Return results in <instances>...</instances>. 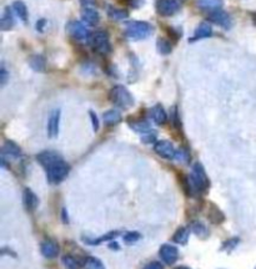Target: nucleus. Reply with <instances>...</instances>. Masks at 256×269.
Masks as SVG:
<instances>
[{"mask_svg": "<svg viewBox=\"0 0 256 269\" xmlns=\"http://www.w3.org/2000/svg\"><path fill=\"white\" fill-rule=\"evenodd\" d=\"M157 50H159V53L162 54V55H169V54L171 53V50H173L171 41L165 38L157 39Z\"/></svg>", "mask_w": 256, "mask_h": 269, "instance_id": "cd10ccee", "label": "nucleus"}, {"mask_svg": "<svg viewBox=\"0 0 256 269\" xmlns=\"http://www.w3.org/2000/svg\"><path fill=\"white\" fill-rule=\"evenodd\" d=\"M154 151L159 155L160 157L166 160H174L176 157V150L174 145L170 141L162 140V141L155 142Z\"/></svg>", "mask_w": 256, "mask_h": 269, "instance_id": "6e6552de", "label": "nucleus"}, {"mask_svg": "<svg viewBox=\"0 0 256 269\" xmlns=\"http://www.w3.org/2000/svg\"><path fill=\"white\" fill-rule=\"evenodd\" d=\"M118 236H120V232L119 231H113L109 232V233L104 234L103 237H99V238H92V239H84V242L87 244H90V246H98V244H102L104 243V242L107 241H113L114 238H117Z\"/></svg>", "mask_w": 256, "mask_h": 269, "instance_id": "5701e85b", "label": "nucleus"}, {"mask_svg": "<svg viewBox=\"0 0 256 269\" xmlns=\"http://www.w3.org/2000/svg\"><path fill=\"white\" fill-rule=\"evenodd\" d=\"M209 218L211 219V222H213V223L218 224V223H221L225 217H224L223 212H221L220 209L218 208V207L214 206V204H211L210 211H209Z\"/></svg>", "mask_w": 256, "mask_h": 269, "instance_id": "c85d7f7f", "label": "nucleus"}, {"mask_svg": "<svg viewBox=\"0 0 256 269\" xmlns=\"http://www.w3.org/2000/svg\"><path fill=\"white\" fill-rule=\"evenodd\" d=\"M14 25H15V20H14L11 9L9 8V6H6V8L4 9L1 20H0V29H1L3 31H6V30H10V29H13Z\"/></svg>", "mask_w": 256, "mask_h": 269, "instance_id": "a211bd4d", "label": "nucleus"}, {"mask_svg": "<svg viewBox=\"0 0 256 269\" xmlns=\"http://www.w3.org/2000/svg\"><path fill=\"white\" fill-rule=\"evenodd\" d=\"M8 78H9L8 71H6V69L4 68V66H1V70H0V84H1V85H5Z\"/></svg>", "mask_w": 256, "mask_h": 269, "instance_id": "4c0bfd02", "label": "nucleus"}, {"mask_svg": "<svg viewBox=\"0 0 256 269\" xmlns=\"http://www.w3.org/2000/svg\"><path fill=\"white\" fill-rule=\"evenodd\" d=\"M29 64H30L31 69H34L35 71H44L46 68V60L43 55L31 56Z\"/></svg>", "mask_w": 256, "mask_h": 269, "instance_id": "bb28decb", "label": "nucleus"}, {"mask_svg": "<svg viewBox=\"0 0 256 269\" xmlns=\"http://www.w3.org/2000/svg\"><path fill=\"white\" fill-rule=\"evenodd\" d=\"M189 179H190L193 192H205L210 186V181L206 176L205 170H204L203 165L199 162L193 166V171L189 176Z\"/></svg>", "mask_w": 256, "mask_h": 269, "instance_id": "7ed1b4c3", "label": "nucleus"}, {"mask_svg": "<svg viewBox=\"0 0 256 269\" xmlns=\"http://www.w3.org/2000/svg\"><path fill=\"white\" fill-rule=\"evenodd\" d=\"M66 31H68V34L71 38L76 39L79 41L87 40V39L90 38L89 30L80 21H71V23H69L68 26H66Z\"/></svg>", "mask_w": 256, "mask_h": 269, "instance_id": "0eeeda50", "label": "nucleus"}, {"mask_svg": "<svg viewBox=\"0 0 256 269\" xmlns=\"http://www.w3.org/2000/svg\"><path fill=\"white\" fill-rule=\"evenodd\" d=\"M196 4H198L199 8L203 9V10L213 13V11L221 9L224 1L223 0H196Z\"/></svg>", "mask_w": 256, "mask_h": 269, "instance_id": "6ab92c4d", "label": "nucleus"}, {"mask_svg": "<svg viewBox=\"0 0 256 269\" xmlns=\"http://www.w3.org/2000/svg\"><path fill=\"white\" fill-rule=\"evenodd\" d=\"M189 236H190V228L181 227V228H179L178 231L175 232V234L173 236V241L179 244H185L186 242H188Z\"/></svg>", "mask_w": 256, "mask_h": 269, "instance_id": "a878e982", "label": "nucleus"}, {"mask_svg": "<svg viewBox=\"0 0 256 269\" xmlns=\"http://www.w3.org/2000/svg\"><path fill=\"white\" fill-rule=\"evenodd\" d=\"M110 248H115V251H117V249H119V246L114 242V243H110Z\"/></svg>", "mask_w": 256, "mask_h": 269, "instance_id": "79ce46f5", "label": "nucleus"}, {"mask_svg": "<svg viewBox=\"0 0 256 269\" xmlns=\"http://www.w3.org/2000/svg\"><path fill=\"white\" fill-rule=\"evenodd\" d=\"M21 156V149L13 141H6L3 146V157L19 159Z\"/></svg>", "mask_w": 256, "mask_h": 269, "instance_id": "2eb2a0df", "label": "nucleus"}, {"mask_svg": "<svg viewBox=\"0 0 256 269\" xmlns=\"http://www.w3.org/2000/svg\"><path fill=\"white\" fill-rule=\"evenodd\" d=\"M213 36V28L209 23H201L200 25L196 28L195 33H194V36L190 39V43H194L196 40H201V39H206Z\"/></svg>", "mask_w": 256, "mask_h": 269, "instance_id": "4468645a", "label": "nucleus"}, {"mask_svg": "<svg viewBox=\"0 0 256 269\" xmlns=\"http://www.w3.org/2000/svg\"><path fill=\"white\" fill-rule=\"evenodd\" d=\"M41 254H43L45 258L53 259L55 257H58L59 254V246L56 242L51 241V239H46L41 244Z\"/></svg>", "mask_w": 256, "mask_h": 269, "instance_id": "ddd939ff", "label": "nucleus"}, {"mask_svg": "<svg viewBox=\"0 0 256 269\" xmlns=\"http://www.w3.org/2000/svg\"><path fill=\"white\" fill-rule=\"evenodd\" d=\"M81 4H83L85 8H92V5L95 4V0H81Z\"/></svg>", "mask_w": 256, "mask_h": 269, "instance_id": "a19ab883", "label": "nucleus"}, {"mask_svg": "<svg viewBox=\"0 0 256 269\" xmlns=\"http://www.w3.org/2000/svg\"><path fill=\"white\" fill-rule=\"evenodd\" d=\"M150 116H151V118L154 120L155 123H157V125H165L167 121V113L165 112L164 107H162L161 105H155L154 107L150 110Z\"/></svg>", "mask_w": 256, "mask_h": 269, "instance_id": "f3484780", "label": "nucleus"}, {"mask_svg": "<svg viewBox=\"0 0 256 269\" xmlns=\"http://www.w3.org/2000/svg\"><path fill=\"white\" fill-rule=\"evenodd\" d=\"M175 269H190V268H188V267H178V268Z\"/></svg>", "mask_w": 256, "mask_h": 269, "instance_id": "37998d69", "label": "nucleus"}, {"mask_svg": "<svg viewBox=\"0 0 256 269\" xmlns=\"http://www.w3.org/2000/svg\"><path fill=\"white\" fill-rule=\"evenodd\" d=\"M144 269H162V266L159 262H151L147 266H145Z\"/></svg>", "mask_w": 256, "mask_h": 269, "instance_id": "58836bf2", "label": "nucleus"}, {"mask_svg": "<svg viewBox=\"0 0 256 269\" xmlns=\"http://www.w3.org/2000/svg\"><path fill=\"white\" fill-rule=\"evenodd\" d=\"M45 171L49 183L58 184L60 183V182H63L64 179L68 177L70 167H69V165L61 159L59 160V161H56L55 164L51 165V166H49L48 169H45Z\"/></svg>", "mask_w": 256, "mask_h": 269, "instance_id": "20e7f679", "label": "nucleus"}, {"mask_svg": "<svg viewBox=\"0 0 256 269\" xmlns=\"http://www.w3.org/2000/svg\"><path fill=\"white\" fill-rule=\"evenodd\" d=\"M89 43L93 50L100 55H107L112 50L109 35L105 31H95L94 34H92L89 38Z\"/></svg>", "mask_w": 256, "mask_h": 269, "instance_id": "39448f33", "label": "nucleus"}, {"mask_svg": "<svg viewBox=\"0 0 256 269\" xmlns=\"http://www.w3.org/2000/svg\"><path fill=\"white\" fill-rule=\"evenodd\" d=\"M23 202H24V206L26 207L28 211H34V209H36V207H38V204H39V199H38V197H36V194L29 188L24 189Z\"/></svg>", "mask_w": 256, "mask_h": 269, "instance_id": "dca6fc26", "label": "nucleus"}, {"mask_svg": "<svg viewBox=\"0 0 256 269\" xmlns=\"http://www.w3.org/2000/svg\"><path fill=\"white\" fill-rule=\"evenodd\" d=\"M59 123H60V110L55 108L50 112L48 118V136L55 139L59 133Z\"/></svg>", "mask_w": 256, "mask_h": 269, "instance_id": "9b49d317", "label": "nucleus"}, {"mask_svg": "<svg viewBox=\"0 0 256 269\" xmlns=\"http://www.w3.org/2000/svg\"><path fill=\"white\" fill-rule=\"evenodd\" d=\"M107 11H108V15H109V18L113 19V20H115V21L124 20V19H127L128 16H129V13H128L127 10H124V9L115 8V6H108Z\"/></svg>", "mask_w": 256, "mask_h": 269, "instance_id": "b1692460", "label": "nucleus"}, {"mask_svg": "<svg viewBox=\"0 0 256 269\" xmlns=\"http://www.w3.org/2000/svg\"><path fill=\"white\" fill-rule=\"evenodd\" d=\"M179 3H183V1H185V0H178Z\"/></svg>", "mask_w": 256, "mask_h": 269, "instance_id": "c03bdc74", "label": "nucleus"}, {"mask_svg": "<svg viewBox=\"0 0 256 269\" xmlns=\"http://www.w3.org/2000/svg\"><path fill=\"white\" fill-rule=\"evenodd\" d=\"M178 161L181 162H189V160H190V152L188 151V150L185 149H180L176 151V157H175Z\"/></svg>", "mask_w": 256, "mask_h": 269, "instance_id": "f704fd0d", "label": "nucleus"}, {"mask_svg": "<svg viewBox=\"0 0 256 269\" xmlns=\"http://www.w3.org/2000/svg\"><path fill=\"white\" fill-rule=\"evenodd\" d=\"M81 15H83V20L92 26L98 25V23L100 21L99 13L94 8H84Z\"/></svg>", "mask_w": 256, "mask_h": 269, "instance_id": "aec40b11", "label": "nucleus"}, {"mask_svg": "<svg viewBox=\"0 0 256 269\" xmlns=\"http://www.w3.org/2000/svg\"><path fill=\"white\" fill-rule=\"evenodd\" d=\"M159 254L165 263L174 264L176 261H178L179 251L176 247L171 246V244H162L161 248H160Z\"/></svg>", "mask_w": 256, "mask_h": 269, "instance_id": "9d476101", "label": "nucleus"}, {"mask_svg": "<svg viewBox=\"0 0 256 269\" xmlns=\"http://www.w3.org/2000/svg\"><path fill=\"white\" fill-rule=\"evenodd\" d=\"M61 159H63V157H61L58 152L54 151H44L40 152V154L36 156V160H38V162L44 169H48L49 166H51V165L55 164L56 161H59V160Z\"/></svg>", "mask_w": 256, "mask_h": 269, "instance_id": "f8f14e48", "label": "nucleus"}, {"mask_svg": "<svg viewBox=\"0 0 256 269\" xmlns=\"http://www.w3.org/2000/svg\"><path fill=\"white\" fill-rule=\"evenodd\" d=\"M170 117H171V122H173L174 127H176L178 130H181V121L178 112V107H173V110L170 112Z\"/></svg>", "mask_w": 256, "mask_h": 269, "instance_id": "473e14b6", "label": "nucleus"}, {"mask_svg": "<svg viewBox=\"0 0 256 269\" xmlns=\"http://www.w3.org/2000/svg\"><path fill=\"white\" fill-rule=\"evenodd\" d=\"M13 9H14V11L16 13V15L20 18L21 21H24V23H28V8H26V5L23 3V1H20V0H16V1H14Z\"/></svg>", "mask_w": 256, "mask_h": 269, "instance_id": "393cba45", "label": "nucleus"}, {"mask_svg": "<svg viewBox=\"0 0 256 269\" xmlns=\"http://www.w3.org/2000/svg\"><path fill=\"white\" fill-rule=\"evenodd\" d=\"M84 266H85V269H105L103 262L99 261L98 258H95V257H89V258H87Z\"/></svg>", "mask_w": 256, "mask_h": 269, "instance_id": "c756f323", "label": "nucleus"}, {"mask_svg": "<svg viewBox=\"0 0 256 269\" xmlns=\"http://www.w3.org/2000/svg\"><path fill=\"white\" fill-rule=\"evenodd\" d=\"M89 115H90V120H92V123H93V128H94V131H98L99 130V120H98L97 113H95L94 111H89Z\"/></svg>", "mask_w": 256, "mask_h": 269, "instance_id": "e433bc0d", "label": "nucleus"}, {"mask_svg": "<svg viewBox=\"0 0 256 269\" xmlns=\"http://www.w3.org/2000/svg\"><path fill=\"white\" fill-rule=\"evenodd\" d=\"M63 263L66 269H80V263L73 256H64Z\"/></svg>", "mask_w": 256, "mask_h": 269, "instance_id": "7c9ffc66", "label": "nucleus"}, {"mask_svg": "<svg viewBox=\"0 0 256 269\" xmlns=\"http://www.w3.org/2000/svg\"><path fill=\"white\" fill-rule=\"evenodd\" d=\"M238 243H239V238H233V239H230V241L225 242L224 247L228 246L229 249H230V248H235V247L238 246Z\"/></svg>", "mask_w": 256, "mask_h": 269, "instance_id": "ea45409f", "label": "nucleus"}, {"mask_svg": "<svg viewBox=\"0 0 256 269\" xmlns=\"http://www.w3.org/2000/svg\"><path fill=\"white\" fill-rule=\"evenodd\" d=\"M109 100L114 103L117 107H120L122 110H128L131 106H134V97L130 93L125 86L117 85L110 90L109 92Z\"/></svg>", "mask_w": 256, "mask_h": 269, "instance_id": "f257e3e1", "label": "nucleus"}, {"mask_svg": "<svg viewBox=\"0 0 256 269\" xmlns=\"http://www.w3.org/2000/svg\"><path fill=\"white\" fill-rule=\"evenodd\" d=\"M191 229H193L194 233L200 237V238H206V237L209 236V231L206 229V227L201 223H194L193 226H191Z\"/></svg>", "mask_w": 256, "mask_h": 269, "instance_id": "2f4dec72", "label": "nucleus"}, {"mask_svg": "<svg viewBox=\"0 0 256 269\" xmlns=\"http://www.w3.org/2000/svg\"><path fill=\"white\" fill-rule=\"evenodd\" d=\"M140 238H141V234L137 233V232H129V233H127L124 236L125 243H128V244L136 243Z\"/></svg>", "mask_w": 256, "mask_h": 269, "instance_id": "72a5a7b5", "label": "nucleus"}, {"mask_svg": "<svg viewBox=\"0 0 256 269\" xmlns=\"http://www.w3.org/2000/svg\"><path fill=\"white\" fill-rule=\"evenodd\" d=\"M129 126L132 130L136 131V132L139 133H142V135L151 131V125H150L146 120H136V121L129 120Z\"/></svg>", "mask_w": 256, "mask_h": 269, "instance_id": "4be33fe9", "label": "nucleus"}, {"mask_svg": "<svg viewBox=\"0 0 256 269\" xmlns=\"http://www.w3.org/2000/svg\"><path fill=\"white\" fill-rule=\"evenodd\" d=\"M103 121L107 126H115L122 122V115L117 110H109L103 115Z\"/></svg>", "mask_w": 256, "mask_h": 269, "instance_id": "412c9836", "label": "nucleus"}, {"mask_svg": "<svg viewBox=\"0 0 256 269\" xmlns=\"http://www.w3.org/2000/svg\"><path fill=\"white\" fill-rule=\"evenodd\" d=\"M180 4L178 0H157L156 11L161 16H173L180 10Z\"/></svg>", "mask_w": 256, "mask_h": 269, "instance_id": "423d86ee", "label": "nucleus"}, {"mask_svg": "<svg viewBox=\"0 0 256 269\" xmlns=\"http://www.w3.org/2000/svg\"><path fill=\"white\" fill-rule=\"evenodd\" d=\"M209 21L210 23L216 24V25L219 26H223L224 29H230L231 25H233V20H231V16L229 15L226 11L221 10V9H219V10L213 11V13L209 14Z\"/></svg>", "mask_w": 256, "mask_h": 269, "instance_id": "1a4fd4ad", "label": "nucleus"}, {"mask_svg": "<svg viewBox=\"0 0 256 269\" xmlns=\"http://www.w3.org/2000/svg\"><path fill=\"white\" fill-rule=\"evenodd\" d=\"M154 33L151 24L145 21H130L125 28V36L130 40H144Z\"/></svg>", "mask_w": 256, "mask_h": 269, "instance_id": "f03ea898", "label": "nucleus"}, {"mask_svg": "<svg viewBox=\"0 0 256 269\" xmlns=\"http://www.w3.org/2000/svg\"><path fill=\"white\" fill-rule=\"evenodd\" d=\"M141 140L144 144H152V142H155V140H156V133L151 132V131L147 133H144L141 137Z\"/></svg>", "mask_w": 256, "mask_h": 269, "instance_id": "c9c22d12", "label": "nucleus"}]
</instances>
